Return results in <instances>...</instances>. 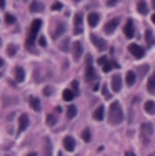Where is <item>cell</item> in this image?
<instances>
[{"mask_svg":"<svg viewBox=\"0 0 155 156\" xmlns=\"http://www.w3.org/2000/svg\"><path fill=\"white\" fill-rule=\"evenodd\" d=\"M122 121H124V111H122V106L119 101H113L110 105L109 110V123L112 126H119Z\"/></svg>","mask_w":155,"mask_h":156,"instance_id":"1","label":"cell"},{"mask_svg":"<svg viewBox=\"0 0 155 156\" xmlns=\"http://www.w3.org/2000/svg\"><path fill=\"white\" fill-rule=\"evenodd\" d=\"M40 27H42V20L40 18H35L30 25V32H28V37H27V48H32L35 43V38H37V33L40 32Z\"/></svg>","mask_w":155,"mask_h":156,"instance_id":"2","label":"cell"},{"mask_svg":"<svg viewBox=\"0 0 155 156\" xmlns=\"http://www.w3.org/2000/svg\"><path fill=\"white\" fill-rule=\"evenodd\" d=\"M85 80H87V81H95V80H98L97 73H95L94 66H92V58H90V57H87V70H85Z\"/></svg>","mask_w":155,"mask_h":156,"instance_id":"3","label":"cell"},{"mask_svg":"<svg viewBox=\"0 0 155 156\" xmlns=\"http://www.w3.org/2000/svg\"><path fill=\"white\" fill-rule=\"evenodd\" d=\"M128 51L132 53V57L137 58V60H140V58H143V55H145V51H143V48L137 45V43H130L128 45Z\"/></svg>","mask_w":155,"mask_h":156,"instance_id":"4","label":"cell"},{"mask_svg":"<svg viewBox=\"0 0 155 156\" xmlns=\"http://www.w3.org/2000/svg\"><path fill=\"white\" fill-rule=\"evenodd\" d=\"M120 23V18H112V20H109L105 23V27H103V32L107 33V35H112L113 32H115V28L119 27Z\"/></svg>","mask_w":155,"mask_h":156,"instance_id":"5","label":"cell"},{"mask_svg":"<svg viewBox=\"0 0 155 156\" xmlns=\"http://www.w3.org/2000/svg\"><path fill=\"white\" fill-rule=\"evenodd\" d=\"M28 123H30V120H28V115H20L18 116V128H17V133L20 135V133H24L25 129L28 128Z\"/></svg>","mask_w":155,"mask_h":156,"instance_id":"6","label":"cell"},{"mask_svg":"<svg viewBox=\"0 0 155 156\" xmlns=\"http://www.w3.org/2000/svg\"><path fill=\"white\" fill-rule=\"evenodd\" d=\"M140 133L143 138H150L153 135V125L152 123H142L140 125Z\"/></svg>","mask_w":155,"mask_h":156,"instance_id":"7","label":"cell"},{"mask_svg":"<svg viewBox=\"0 0 155 156\" xmlns=\"http://www.w3.org/2000/svg\"><path fill=\"white\" fill-rule=\"evenodd\" d=\"M82 13H75V17H73V25H75V28H73V33L75 35H80L82 33Z\"/></svg>","mask_w":155,"mask_h":156,"instance_id":"8","label":"cell"},{"mask_svg":"<svg viewBox=\"0 0 155 156\" xmlns=\"http://www.w3.org/2000/svg\"><path fill=\"white\" fill-rule=\"evenodd\" d=\"M72 51H73V60H80L83 53V45L80 42H75L72 45Z\"/></svg>","mask_w":155,"mask_h":156,"instance_id":"9","label":"cell"},{"mask_svg":"<svg viewBox=\"0 0 155 156\" xmlns=\"http://www.w3.org/2000/svg\"><path fill=\"white\" fill-rule=\"evenodd\" d=\"M124 33L127 38H132V37L135 35V28H134V22L128 18L127 22H125V27H124Z\"/></svg>","mask_w":155,"mask_h":156,"instance_id":"10","label":"cell"},{"mask_svg":"<svg viewBox=\"0 0 155 156\" xmlns=\"http://www.w3.org/2000/svg\"><path fill=\"white\" fill-rule=\"evenodd\" d=\"M90 40H92V43H94V45L97 47V50H105V48H107V42H105L103 38H100V37L92 35V37H90Z\"/></svg>","mask_w":155,"mask_h":156,"instance_id":"11","label":"cell"},{"mask_svg":"<svg viewBox=\"0 0 155 156\" xmlns=\"http://www.w3.org/2000/svg\"><path fill=\"white\" fill-rule=\"evenodd\" d=\"M87 22H88V25H90V27H97L98 22H100V13L90 12V13H88V17H87Z\"/></svg>","mask_w":155,"mask_h":156,"instance_id":"12","label":"cell"},{"mask_svg":"<svg viewBox=\"0 0 155 156\" xmlns=\"http://www.w3.org/2000/svg\"><path fill=\"white\" fill-rule=\"evenodd\" d=\"M75 140L72 138V136H65L64 138V148H65V151H70V153H72L73 150H75Z\"/></svg>","mask_w":155,"mask_h":156,"instance_id":"13","label":"cell"},{"mask_svg":"<svg viewBox=\"0 0 155 156\" xmlns=\"http://www.w3.org/2000/svg\"><path fill=\"white\" fill-rule=\"evenodd\" d=\"M122 88V78L119 75L112 76V91H115V93H119Z\"/></svg>","mask_w":155,"mask_h":156,"instance_id":"14","label":"cell"},{"mask_svg":"<svg viewBox=\"0 0 155 156\" xmlns=\"http://www.w3.org/2000/svg\"><path fill=\"white\" fill-rule=\"evenodd\" d=\"M137 10H138V13H142V15H147V13H149V5H147L145 0H138L137 2Z\"/></svg>","mask_w":155,"mask_h":156,"instance_id":"15","label":"cell"},{"mask_svg":"<svg viewBox=\"0 0 155 156\" xmlns=\"http://www.w3.org/2000/svg\"><path fill=\"white\" fill-rule=\"evenodd\" d=\"M15 80L18 83H22V81L25 80V72H24L22 66H15Z\"/></svg>","mask_w":155,"mask_h":156,"instance_id":"16","label":"cell"},{"mask_svg":"<svg viewBox=\"0 0 155 156\" xmlns=\"http://www.w3.org/2000/svg\"><path fill=\"white\" fill-rule=\"evenodd\" d=\"M75 91L73 90H70V88H67V90H64V95H62V98L65 100V101H72L73 98H75Z\"/></svg>","mask_w":155,"mask_h":156,"instance_id":"17","label":"cell"},{"mask_svg":"<svg viewBox=\"0 0 155 156\" xmlns=\"http://www.w3.org/2000/svg\"><path fill=\"white\" fill-rule=\"evenodd\" d=\"M117 66H119V65H117L115 62H112V60H107V62H105V63H103V65H102V70H103V72H105V73H109V72H110V70H112V68H117Z\"/></svg>","mask_w":155,"mask_h":156,"instance_id":"18","label":"cell"},{"mask_svg":"<svg viewBox=\"0 0 155 156\" xmlns=\"http://www.w3.org/2000/svg\"><path fill=\"white\" fill-rule=\"evenodd\" d=\"M28 103H30V106H32V110H34V111H40V100L39 98L30 96V98H28Z\"/></svg>","mask_w":155,"mask_h":156,"instance_id":"19","label":"cell"},{"mask_svg":"<svg viewBox=\"0 0 155 156\" xmlns=\"http://www.w3.org/2000/svg\"><path fill=\"white\" fill-rule=\"evenodd\" d=\"M147 90L152 93V91H155V70H153V73L149 76V81H147Z\"/></svg>","mask_w":155,"mask_h":156,"instance_id":"20","label":"cell"},{"mask_svg":"<svg viewBox=\"0 0 155 156\" xmlns=\"http://www.w3.org/2000/svg\"><path fill=\"white\" fill-rule=\"evenodd\" d=\"M147 115H155V101H145V106H143Z\"/></svg>","mask_w":155,"mask_h":156,"instance_id":"21","label":"cell"},{"mask_svg":"<svg viewBox=\"0 0 155 156\" xmlns=\"http://www.w3.org/2000/svg\"><path fill=\"white\" fill-rule=\"evenodd\" d=\"M43 143H45V151H43V156H50L52 154V143H50L49 136H45V138H43Z\"/></svg>","mask_w":155,"mask_h":156,"instance_id":"22","label":"cell"},{"mask_svg":"<svg viewBox=\"0 0 155 156\" xmlns=\"http://www.w3.org/2000/svg\"><path fill=\"white\" fill-rule=\"evenodd\" d=\"M145 42H147V45H149V47H153L155 45V37H153V33L150 32V30L145 32Z\"/></svg>","mask_w":155,"mask_h":156,"instance_id":"23","label":"cell"},{"mask_svg":"<svg viewBox=\"0 0 155 156\" xmlns=\"http://www.w3.org/2000/svg\"><path fill=\"white\" fill-rule=\"evenodd\" d=\"M135 80H137V75H135V72H128L127 76H125V81H127L128 87H132V85L135 83Z\"/></svg>","mask_w":155,"mask_h":156,"instance_id":"24","label":"cell"},{"mask_svg":"<svg viewBox=\"0 0 155 156\" xmlns=\"http://www.w3.org/2000/svg\"><path fill=\"white\" fill-rule=\"evenodd\" d=\"M94 120H97V121L103 120V106H97V110L94 111Z\"/></svg>","mask_w":155,"mask_h":156,"instance_id":"25","label":"cell"},{"mask_svg":"<svg viewBox=\"0 0 155 156\" xmlns=\"http://www.w3.org/2000/svg\"><path fill=\"white\" fill-rule=\"evenodd\" d=\"M75 116H77V106L70 105L67 108V118H68V120H72V118H75Z\"/></svg>","mask_w":155,"mask_h":156,"instance_id":"26","label":"cell"},{"mask_svg":"<svg viewBox=\"0 0 155 156\" xmlns=\"http://www.w3.org/2000/svg\"><path fill=\"white\" fill-rule=\"evenodd\" d=\"M42 9H43V5H42L40 2H37V0L30 3V12H40Z\"/></svg>","mask_w":155,"mask_h":156,"instance_id":"27","label":"cell"},{"mask_svg":"<svg viewBox=\"0 0 155 156\" xmlns=\"http://www.w3.org/2000/svg\"><path fill=\"white\" fill-rule=\"evenodd\" d=\"M15 53H17V45H13V43H10V45L7 47V55H9V57H13Z\"/></svg>","mask_w":155,"mask_h":156,"instance_id":"28","label":"cell"},{"mask_svg":"<svg viewBox=\"0 0 155 156\" xmlns=\"http://www.w3.org/2000/svg\"><path fill=\"white\" fill-rule=\"evenodd\" d=\"M82 140L85 141V143H88V141L92 140V135H90V129H83V131H82Z\"/></svg>","mask_w":155,"mask_h":156,"instance_id":"29","label":"cell"},{"mask_svg":"<svg viewBox=\"0 0 155 156\" xmlns=\"http://www.w3.org/2000/svg\"><path fill=\"white\" fill-rule=\"evenodd\" d=\"M64 32H65V25H62V23H60V25H58V28L54 32V37H55V38H58V37H60Z\"/></svg>","mask_w":155,"mask_h":156,"instance_id":"30","label":"cell"},{"mask_svg":"<svg viewBox=\"0 0 155 156\" xmlns=\"http://www.w3.org/2000/svg\"><path fill=\"white\" fill-rule=\"evenodd\" d=\"M55 123H57L55 116H54V115H49V116H47V125H49V126H54Z\"/></svg>","mask_w":155,"mask_h":156,"instance_id":"31","label":"cell"},{"mask_svg":"<svg viewBox=\"0 0 155 156\" xmlns=\"http://www.w3.org/2000/svg\"><path fill=\"white\" fill-rule=\"evenodd\" d=\"M13 22H15V17L10 15V13H7V15H5V23L10 25V23H13Z\"/></svg>","mask_w":155,"mask_h":156,"instance_id":"32","label":"cell"},{"mask_svg":"<svg viewBox=\"0 0 155 156\" xmlns=\"http://www.w3.org/2000/svg\"><path fill=\"white\" fill-rule=\"evenodd\" d=\"M102 91H103V98H105V100H109V98H110V95H112V93L109 91V88H107V87H103V88H102Z\"/></svg>","mask_w":155,"mask_h":156,"instance_id":"33","label":"cell"},{"mask_svg":"<svg viewBox=\"0 0 155 156\" xmlns=\"http://www.w3.org/2000/svg\"><path fill=\"white\" fill-rule=\"evenodd\" d=\"M52 91H54V88H52V87H45V88H43V95H45V96H50Z\"/></svg>","mask_w":155,"mask_h":156,"instance_id":"34","label":"cell"},{"mask_svg":"<svg viewBox=\"0 0 155 156\" xmlns=\"http://www.w3.org/2000/svg\"><path fill=\"white\" fill-rule=\"evenodd\" d=\"M39 45L40 47H47V38H45V37H40V38H39Z\"/></svg>","mask_w":155,"mask_h":156,"instance_id":"35","label":"cell"},{"mask_svg":"<svg viewBox=\"0 0 155 156\" xmlns=\"http://www.w3.org/2000/svg\"><path fill=\"white\" fill-rule=\"evenodd\" d=\"M62 9V3L60 2H55L54 5H52V10H60Z\"/></svg>","mask_w":155,"mask_h":156,"instance_id":"36","label":"cell"},{"mask_svg":"<svg viewBox=\"0 0 155 156\" xmlns=\"http://www.w3.org/2000/svg\"><path fill=\"white\" fill-rule=\"evenodd\" d=\"M119 2H120V0H109V2H107V5H109V7H115Z\"/></svg>","mask_w":155,"mask_h":156,"instance_id":"37","label":"cell"},{"mask_svg":"<svg viewBox=\"0 0 155 156\" xmlns=\"http://www.w3.org/2000/svg\"><path fill=\"white\" fill-rule=\"evenodd\" d=\"M107 60H109L107 57H100V58H98V65H103V63H105Z\"/></svg>","mask_w":155,"mask_h":156,"instance_id":"38","label":"cell"},{"mask_svg":"<svg viewBox=\"0 0 155 156\" xmlns=\"http://www.w3.org/2000/svg\"><path fill=\"white\" fill-rule=\"evenodd\" d=\"M72 90H73V91L79 90V81H73V83H72Z\"/></svg>","mask_w":155,"mask_h":156,"instance_id":"39","label":"cell"},{"mask_svg":"<svg viewBox=\"0 0 155 156\" xmlns=\"http://www.w3.org/2000/svg\"><path fill=\"white\" fill-rule=\"evenodd\" d=\"M5 7V0H0V9H3Z\"/></svg>","mask_w":155,"mask_h":156,"instance_id":"40","label":"cell"},{"mask_svg":"<svg viewBox=\"0 0 155 156\" xmlns=\"http://www.w3.org/2000/svg\"><path fill=\"white\" fill-rule=\"evenodd\" d=\"M125 156H135V154L132 153V151H127V153H125Z\"/></svg>","mask_w":155,"mask_h":156,"instance_id":"41","label":"cell"},{"mask_svg":"<svg viewBox=\"0 0 155 156\" xmlns=\"http://www.w3.org/2000/svg\"><path fill=\"white\" fill-rule=\"evenodd\" d=\"M2 66H3V60L0 58V68H2Z\"/></svg>","mask_w":155,"mask_h":156,"instance_id":"42","label":"cell"},{"mask_svg":"<svg viewBox=\"0 0 155 156\" xmlns=\"http://www.w3.org/2000/svg\"><path fill=\"white\" fill-rule=\"evenodd\" d=\"M27 156H37V153H28Z\"/></svg>","mask_w":155,"mask_h":156,"instance_id":"43","label":"cell"},{"mask_svg":"<svg viewBox=\"0 0 155 156\" xmlns=\"http://www.w3.org/2000/svg\"><path fill=\"white\" fill-rule=\"evenodd\" d=\"M152 22H153V23H155V13H153V15H152Z\"/></svg>","mask_w":155,"mask_h":156,"instance_id":"44","label":"cell"},{"mask_svg":"<svg viewBox=\"0 0 155 156\" xmlns=\"http://www.w3.org/2000/svg\"><path fill=\"white\" fill-rule=\"evenodd\" d=\"M152 5H153V7H155V0H152Z\"/></svg>","mask_w":155,"mask_h":156,"instance_id":"45","label":"cell"},{"mask_svg":"<svg viewBox=\"0 0 155 156\" xmlns=\"http://www.w3.org/2000/svg\"><path fill=\"white\" fill-rule=\"evenodd\" d=\"M57 156H62V153H58V154H57Z\"/></svg>","mask_w":155,"mask_h":156,"instance_id":"46","label":"cell"},{"mask_svg":"<svg viewBox=\"0 0 155 156\" xmlns=\"http://www.w3.org/2000/svg\"><path fill=\"white\" fill-rule=\"evenodd\" d=\"M0 47H2V40H0Z\"/></svg>","mask_w":155,"mask_h":156,"instance_id":"47","label":"cell"}]
</instances>
